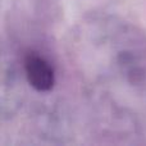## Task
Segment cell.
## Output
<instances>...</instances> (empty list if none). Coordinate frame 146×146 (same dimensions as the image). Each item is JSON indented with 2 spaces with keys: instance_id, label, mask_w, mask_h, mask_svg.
Returning <instances> with one entry per match:
<instances>
[{
  "instance_id": "6da1fadb",
  "label": "cell",
  "mask_w": 146,
  "mask_h": 146,
  "mask_svg": "<svg viewBox=\"0 0 146 146\" xmlns=\"http://www.w3.org/2000/svg\"><path fill=\"white\" fill-rule=\"evenodd\" d=\"M25 71L28 83L35 90L46 92L53 88L55 83L54 69L42 56L30 53L25 59Z\"/></svg>"
}]
</instances>
